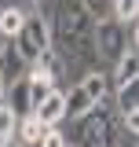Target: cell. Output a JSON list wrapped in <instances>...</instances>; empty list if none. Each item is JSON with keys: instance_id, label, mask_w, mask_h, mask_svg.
Returning <instances> with one entry per match:
<instances>
[{"instance_id": "5b68a950", "label": "cell", "mask_w": 139, "mask_h": 147, "mask_svg": "<svg viewBox=\"0 0 139 147\" xmlns=\"http://www.w3.org/2000/svg\"><path fill=\"white\" fill-rule=\"evenodd\" d=\"M33 114L40 118V125H44V129H59V121L66 118V92H55V88H51V96H48Z\"/></svg>"}, {"instance_id": "30bf717a", "label": "cell", "mask_w": 139, "mask_h": 147, "mask_svg": "<svg viewBox=\"0 0 139 147\" xmlns=\"http://www.w3.org/2000/svg\"><path fill=\"white\" fill-rule=\"evenodd\" d=\"M22 26H26V11L22 7H0V33L7 40H15L22 33Z\"/></svg>"}, {"instance_id": "6da1fadb", "label": "cell", "mask_w": 139, "mask_h": 147, "mask_svg": "<svg viewBox=\"0 0 139 147\" xmlns=\"http://www.w3.org/2000/svg\"><path fill=\"white\" fill-rule=\"evenodd\" d=\"M55 33L62 44V59L92 63L95 59V18L88 15L84 0H59V15H55Z\"/></svg>"}, {"instance_id": "ba28073f", "label": "cell", "mask_w": 139, "mask_h": 147, "mask_svg": "<svg viewBox=\"0 0 139 147\" xmlns=\"http://www.w3.org/2000/svg\"><path fill=\"white\" fill-rule=\"evenodd\" d=\"M92 110H95V99L84 92V85L66 92V118H88Z\"/></svg>"}, {"instance_id": "ac0fdd59", "label": "cell", "mask_w": 139, "mask_h": 147, "mask_svg": "<svg viewBox=\"0 0 139 147\" xmlns=\"http://www.w3.org/2000/svg\"><path fill=\"white\" fill-rule=\"evenodd\" d=\"M106 4H110V0H84V7H88V15L95 18V22H99V18H106V15H103V7H106Z\"/></svg>"}, {"instance_id": "484cf974", "label": "cell", "mask_w": 139, "mask_h": 147, "mask_svg": "<svg viewBox=\"0 0 139 147\" xmlns=\"http://www.w3.org/2000/svg\"><path fill=\"white\" fill-rule=\"evenodd\" d=\"M136 22H139V18H136Z\"/></svg>"}, {"instance_id": "8fae6325", "label": "cell", "mask_w": 139, "mask_h": 147, "mask_svg": "<svg viewBox=\"0 0 139 147\" xmlns=\"http://www.w3.org/2000/svg\"><path fill=\"white\" fill-rule=\"evenodd\" d=\"M84 92L95 99V107H103L106 99H110V77H106L103 70H92V74L84 77Z\"/></svg>"}, {"instance_id": "e0dca14e", "label": "cell", "mask_w": 139, "mask_h": 147, "mask_svg": "<svg viewBox=\"0 0 139 147\" xmlns=\"http://www.w3.org/2000/svg\"><path fill=\"white\" fill-rule=\"evenodd\" d=\"M40 147H66V136H62L59 129H44V140H40Z\"/></svg>"}, {"instance_id": "3957f363", "label": "cell", "mask_w": 139, "mask_h": 147, "mask_svg": "<svg viewBox=\"0 0 139 147\" xmlns=\"http://www.w3.org/2000/svg\"><path fill=\"white\" fill-rule=\"evenodd\" d=\"M95 52H99V59H106V63H121L124 55H128V33H124V22H117V18H99L95 22Z\"/></svg>"}, {"instance_id": "277c9868", "label": "cell", "mask_w": 139, "mask_h": 147, "mask_svg": "<svg viewBox=\"0 0 139 147\" xmlns=\"http://www.w3.org/2000/svg\"><path fill=\"white\" fill-rule=\"evenodd\" d=\"M81 147H114V118L95 107L81 121Z\"/></svg>"}, {"instance_id": "603a6c76", "label": "cell", "mask_w": 139, "mask_h": 147, "mask_svg": "<svg viewBox=\"0 0 139 147\" xmlns=\"http://www.w3.org/2000/svg\"><path fill=\"white\" fill-rule=\"evenodd\" d=\"M132 44H139V22H136V33H132Z\"/></svg>"}, {"instance_id": "7402d4cb", "label": "cell", "mask_w": 139, "mask_h": 147, "mask_svg": "<svg viewBox=\"0 0 139 147\" xmlns=\"http://www.w3.org/2000/svg\"><path fill=\"white\" fill-rule=\"evenodd\" d=\"M7 48H11V40H7V37H4V33H0V55H4V52H7Z\"/></svg>"}, {"instance_id": "cb8c5ba5", "label": "cell", "mask_w": 139, "mask_h": 147, "mask_svg": "<svg viewBox=\"0 0 139 147\" xmlns=\"http://www.w3.org/2000/svg\"><path fill=\"white\" fill-rule=\"evenodd\" d=\"M0 147H15V144H0Z\"/></svg>"}, {"instance_id": "d4e9b609", "label": "cell", "mask_w": 139, "mask_h": 147, "mask_svg": "<svg viewBox=\"0 0 139 147\" xmlns=\"http://www.w3.org/2000/svg\"><path fill=\"white\" fill-rule=\"evenodd\" d=\"M15 147H26V144H15Z\"/></svg>"}, {"instance_id": "5bb4252c", "label": "cell", "mask_w": 139, "mask_h": 147, "mask_svg": "<svg viewBox=\"0 0 139 147\" xmlns=\"http://www.w3.org/2000/svg\"><path fill=\"white\" fill-rule=\"evenodd\" d=\"M15 129H18V114L7 107V103H0V144H11Z\"/></svg>"}, {"instance_id": "9a60e30c", "label": "cell", "mask_w": 139, "mask_h": 147, "mask_svg": "<svg viewBox=\"0 0 139 147\" xmlns=\"http://www.w3.org/2000/svg\"><path fill=\"white\" fill-rule=\"evenodd\" d=\"M26 77H29V74H26ZM48 96H51V81H44V77H29V99H33V110L40 107Z\"/></svg>"}, {"instance_id": "8992f818", "label": "cell", "mask_w": 139, "mask_h": 147, "mask_svg": "<svg viewBox=\"0 0 139 147\" xmlns=\"http://www.w3.org/2000/svg\"><path fill=\"white\" fill-rule=\"evenodd\" d=\"M62 74H66V59L55 52V48H48V52H40V59L33 63L29 77H44V81H55V77H62Z\"/></svg>"}, {"instance_id": "44dd1931", "label": "cell", "mask_w": 139, "mask_h": 147, "mask_svg": "<svg viewBox=\"0 0 139 147\" xmlns=\"http://www.w3.org/2000/svg\"><path fill=\"white\" fill-rule=\"evenodd\" d=\"M4 96H7V81H4V70H0V103H4Z\"/></svg>"}, {"instance_id": "d6986e66", "label": "cell", "mask_w": 139, "mask_h": 147, "mask_svg": "<svg viewBox=\"0 0 139 147\" xmlns=\"http://www.w3.org/2000/svg\"><path fill=\"white\" fill-rule=\"evenodd\" d=\"M124 129H128L132 136H139V107H136V110H128V114H124Z\"/></svg>"}, {"instance_id": "9c48e42d", "label": "cell", "mask_w": 139, "mask_h": 147, "mask_svg": "<svg viewBox=\"0 0 139 147\" xmlns=\"http://www.w3.org/2000/svg\"><path fill=\"white\" fill-rule=\"evenodd\" d=\"M15 136H18V144H26V147H37L40 140H44V125H40V118H37V114H22V118H18V129H15Z\"/></svg>"}, {"instance_id": "2e32d148", "label": "cell", "mask_w": 139, "mask_h": 147, "mask_svg": "<svg viewBox=\"0 0 139 147\" xmlns=\"http://www.w3.org/2000/svg\"><path fill=\"white\" fill-rule=\"evenodd\" d=\"M114 18L117 22H136L139 18V0H114Z\"/></svg>"}, {"instance_id": "7c38bea8", "label": "cell", "mask_w": 139, "mask_h": 147, "mask_svg": "<svg viewBox=\"0 0 139 147\" xmlns=\"http://www.w3.org/2000/svg\"><path fill=\"white\" fill-rule=\"evenodd\" d=\"M114 77H117V85H128V81H139V55L136 52H128L121 59V63H117V66H114Z\"/></svg>"}, {"instance_id": "ffe728a7", "label": "cell", "mask_w": 139, "mask_h": 147, "mask_svg": "<svg viewBox=\"0 0 139 147\" xmlns=\"http://www.w3.org/2000/svg\"><path fill=\"white\" fill-rule=\"evenodd\" d=\"M40 4H44V0H22V11H26V15H40Z\"/></svg>"}, {"instance_id": "7a4b0ae2", "label": "cell", "mask_w": 139, "mask_h": 147, "mask_svg": "<svg viewBox=\"0 0 139 147\" xmlns=\"http://www.w3.org/2000/svg\"><path fill=\"white\" fill-rule=\"evenodd\" d=\"M48 48H55L51 44V26L40 15H26V26H22V33L15 37L18 59H22V63H37L40 52H48Z\"/></svg>"}, {"instance_id": "4fadbf2b", "label": "cell", "mask_w": 139, "mask_h": 147, "mask_svg": "<svg viewBox=\"0 0 139 147\" xmlns=\"http://www.w3.org/2000/svg\"><path fill=\"white\" fill-rule=\"evenodd\" d=\"M117 107H121V114H128V110H136V107H139V81L117 85Z\"/></svg>"}, {"instance_id": "52a82bcc", "label": "cell", "mask_w": 139, "mask_h": 147, "mask_svg": "<svg viewBox=\"0 0 139 147\" xmlns=\"http://www.w3.org/2000/svg\"><path fill=\"white\" fill-rule=\"evenodd\" d=\"M4 103H7L11 110H15L18 118H22V114H33V99H29V77H18L15 85L7 88Z\"/></svg>"}]
</instances>
